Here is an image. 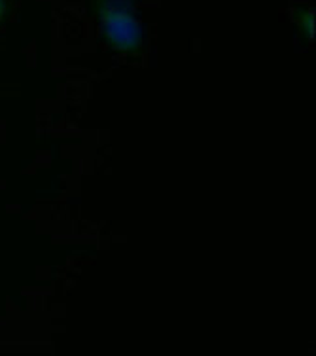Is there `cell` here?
I'll return each mask as SVG.
<instances>
[{"instance_id":"obj_1","label":"cell","mask_w":316,"mask_h":356,"mask_svg":"<svg viewBox=\"0 0 316 356\" xmlns=\"http://www.w3.org/2000/svg\"><path fill=\"white\" fill-rule=\"evenodd\" d=\"M101 29H103L104 40L112 48L125 54L138 51L142 46V33L138 27L137 19L133 17L129 8L114 2H106L101 8Z\"/></svg>"},{"instance_id":"obj_2","label":"cell","mask_w":316,"mask_h":356,"mask_svg":"<svg viewBox=\"0 0 316 356\" xmlns=\"http://www.w3.org/2000/svg\"><path fill=\"white\" fill-rule=\"evenodd\" d=\"M6 15V0H0V21Z\"/></svg>"}]
</instances>
